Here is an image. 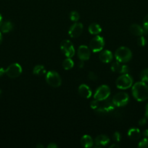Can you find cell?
<instances>
[{
	"mask_svg": "<svg viewBox=\"0 0 148 148\" xmlns=\"http://www.w3.org/2000/svg\"><path fill=\"white\" fill-rule=\"evenodd\" d=\"M132 95L139 102L146 101L148 99V86L142 81L136 82L132 87Z\"/></svg>",
	"mask_w": 148,
	"mask_h": 148,
	"instance_id": "cell-1",
	"label": "cell"
},
{
	"mask_svg": "<svg viewBox=\"0 0 148 148\" xmlns=\"http://www.w3.org/2000/svg\"><path fill=\"white\" fill-rule=\"evenodd\" d=\"M115 56L118 62L120 63H126V62H129L131 59L132 53L129 48L122 46L116 50Z\"/></svg>",
	"mask_w": 148,
	"mask_h": 148,
	"instance_id": "cell-2",
	"label": "cell"
},
{
	"mask_svg": "<svg viewBox=\"0 0 148 148\" xmlns=\"http://www.w3.org/2000/svg\"><path fill=\"white\" fill-rule=\"evenodd\" d=\"M116 87L120 90H126L133 85V79L128 73L122 74L120 77H118L115 82Z\"/></svg>",
	"mask_w": 148,
	"mask_h": 148,
	"instance_id": "cell-3",
	"label": "cell"
},
{
	"mask_svg": "<svg viewBox=\"0 0 148 148\" xmlns=\"http://www.w3.org/2000/svg\"><path fill=\"white\" fill-rule=\"evenodd\" d=\"M46 81L48 85L53 88H58L61 85L62 79L59 74L55 71H49L46 73Z\"/></svg>",
	"mask_w": 148,
	"mask_h": 148,
	"instance_id": "cell-4",
	"label": "cell"
},
{
	"mask_svg": "<svg viewBox=\"0 0 148 148\" xmlns=\"http://www.w3.org/2000/svg\"><path fill=\"white\" fill-rule=\"evenodd\" d=\"M110 95V89L107 85H103L99 87L94 93V99L100 101H106Z\"/></svg>",
	"mask_w": 148,
	"mask_h": 148,
	"instance_id": "cell-5",
	"label": "cell"
},
{
	"mask_svg": "<svg viewBox=\"0 0 148 148\" xmlns=\"http://www.w3.org/2000/svg\"><path fill=\"white\" fill-rule=\"evenodd\" d=\"M129 101V96L126 92H120L114 95L112 102L113 105L117 107H122L126 106Z\"/></svg>",
	"mask_w": 148,
	"mask_h": 148,
	"instance_id": "cell-6",
	"label": "cell"
},
{
	"mask_svg": "<svg viewBox=\"0 0 148 148\" xmlns=\"http://www.w3.org/2000/svg\"><path fill=\"white\" fill-rule=\"evenodd\" d=\"M104 46V40L102 36H97L91 39L90 41L89 47L90 50L93 51L94 53L101 51L103 49Z\"/></svg>",
	"mask_w": 148,
	"mask_h": 148,
	"instance_id": "cell-7",
	"label": "cell"
},
{
	"mask_svg": "<svg viewBox=\"0 0 148 148\" xmlns=\"http://www.w3.org/2000/svg\"><path fill=\"white\" fill-rule=\"evenodd\" d=\"M60 49L66 57L72 58L75 54V49L69 40H64L60 43Z\"/></svg>",
	"mask_w": 148,
	"mask_h": 148,
	"instance_id": "cell-8",
	"label": "cell"
},
{
	"mask_svg": "<svg viewBox=\"0 0 148 148\" xmlns=\"http://www.w3.org/2000/svg\"><path fill=\"white\" fill-rule=\"evenodd\" d=\"M22 71L23 69H22L21 66L19 64L14 63L10 64L7 68V69H5V74L10 78L14 79L21 75Z\"/></svg>",
	"mask_w": 148,
	"mask_h": 148,
	"instance_id": "cell-9",
	"label": "cell"
},
{
	"mask_svg": "<svg viewBox=\"0 0 148 148\" xmlns=\"http://www.w3.org/2000/svg\"><path fill=\"white\" fill-rule=\"evenodd\" d=\"M83 25L81 23H75L70 27L68 34L71 38H78L81 35L83 32Z\"/></svg>",
	"mask_w": 148,
	"mask_h": 148,
	"instance_id": "cell-10",
	"label": "cell"
},
{
	"mask_svg": "<svg viewBox=\"0 0 148 148\" xmlns=\"http://www.w3.org/2000/svg\"><path fill=\"white\" fill-rule=\"evenodd\" d=\"M91 55V51L86 46H80L78 49V56L81 60L86 61L89 59Z\"/></svg>",
	"mask_w": 148,
	"mask_h": 148,
	"instance_id": "cell-11",
	"label": "cell"
},
{
	"mask_svg": "<svg viewBox=\"0 0 148 148\" xmlns=\"http://www.w3.org/2000/svg\"><path fill=\"white\" fill-rule=\"evenodd\" d=\"M111 70L114 72H118L120 74H126L129 72V66L125 64H122L120 62H113L111 65Z\"/></svg>",
	"mask_w": 148,
	"mask_h": 148,
	"instance_id": "cell-12",
	"label": "cell"
},
{
	"mask_svg": "<svg viewBox=\"0 0 148 148\" xmlns=\"http://www.w3.org/2000/svg\"><path fill=\"white\" fill-rule=\"evenodd\" d=\"M78 92L81 97L86 98V99L91 98V94H92L89 87L85 84H82L78 87Z\"/></svg>",
	"mask_w": 148,
	"mask_h": 148,
	"instance_id": "cell-13",
	"label": "cell"
},
{
	"mask_svg": "<svg viewBox=\"0 0 148 148\" xmlns=\"http://www.w3.org/2000/svg\"><path fill=\"white\" fill-rule=\"evenodd\" d=\"M99 57H100V61L103 63H109L113 60V55L110 51L104 50L101 51Z\"/></svg>",
	"mask_w": 148,
	"mask_h": 148,
	"instance_id": "cell-14",
	"label": "cell"
},
{
	"mask_svg": "<svg viewBox=\"0 0 148 148\" xmlns=\"http://www.w3.org/2000/svg\"><path fill=\"white\" fill-rule=\"evenodd\" d=\"M109 143H110V139L104 134H100L97 136L94 140V143L97 146H105Z\"/></svg>",
	"mask_w": 148,
	"mask_h": 148,
	"instance_id": "cell-15",
	"label": "cell"
},
{
	"mask_svg": "<svg viewBox=\"0 0 148 148\" xmlns=\"http://www.w3.org/2000/svg\"><path fill=\"white\" fill-rule=\"evenodd\" d=\"M131 33L133 34V36H141L144 35V30L143 27H141L139 25L137 24H133L130 26L129 28Z\"/></svg>",
	"mask_w": 148,
	"mask_h": 148,
	"instance_id": "cell-16",
	"label": "cell"
},
{
	"mask_svg": "<svg viewBox=\"0 0 148 148\" xmlns=\"http://www.w3.org/2000/svg\"><path fill=\"white\" fill-rule=\"evenodd\" d=\"M81 145L85 148L91 147L94 145V141H93L91 137L89 135H84L81 139Z\"/></svg>",
	"mask_w": 148,
	"mask_h": 148,
	"instance_id": "cell-17",
	"label": "cell"
},
{
	"mask_svg": "<svg viewBox=\"0 0 148 148\" xmlns=\"http://www.w3.org/2000/svg\"><path fill=\"white\" fill-rule=\"evenodd\" d=\"M128 136L130 139L133 140H137L140 138L141 132L139 129L131 128L128 132Z\"/></svg>",
	"mask_w": 148,
	"mask_h": 148,
	"instance_id": "cell-18",
	"label": "cell"
},
{
	"mask_svg": "<svg viewBox=\"0 0 148 148\" xmlns=\"http://www.w3.org/2000/svg\"><path fill=\"white\" fill-rule=\"evenodd\" d=\"M89 32L90 34L91 35H98L102 32V28L100 25L97 23H91L89 26Z\"/></svg>",
	"mask_w": 148,
	"mask_h": 148,
	"instance_id": "cell-19",
	"label": "cell"
},
{
	"mask_svg": "<svg viewBox=\"0 0 148 148\" xmlns=\"http://www.w3.org/2000/svg\"><path fill=\"white\" fill-rule=\"evenodd\" d=\"M0 27H1V30L2 33H7L12 30L13 25L10 21H6L4 23H1Z\"/></svg>",
	"mask_w": 148,
	"mask_h": 148,
	"instance_id": "cell-20",
	"label": "cell"
},
{
	"mask_svg": "<svg viewBox=\"0 0 148 148\" xmlns=\"http://www.w3.org/2000/svg\"><path fill=\"white\" fill-rule=\"evenodd\" d=\"M33 73L36 75H44L46 73V69H45L44 66L43 65H41V64H38L36 66H34L33 69Z\"/></svg>",
	"mask_w": 148,
	"mask_h": 148,
	"instance_id": "cell-21",
	"label": "cell"
},
{
	"mask_svg": "<svg viewBox=\"0 0 148 148\" xmlns=\"http://www.w3.org/2000/svg\"><path fill=\"white\" fill-rule=\"evenodd\" d=\"M74 66V62L71 59V58L67 57V59H65V60L62 62V67L64 68V69L65 70H69L71 69Z\"/></svg>",
	"mask_w": 148,
	"mask_h": 148,
	"instance_id": "cell-22",
	"label": "cell"
},
{
	"mask_svg": "<svg viewBox=\"0 0 148 148\" xmlns=\"http://www.w3.org/2000/svg\"><path fill=\"white\" fill-rule=\"evenodd\" d=\"M140 79L142 82H148V69H145L141 72Z\"/></svg>",
	"mask_w": 148,
	"mask_h": 148,
	"instance_id": "cell-23",
	"label": "cell"
},
{
	"mask_svg": "<svg viewBox=\"0 0 148 148\" xmlns=\"http://www.w3.org/2000/svg\"><path fill=\"white\" fill-rule=\"evenodd\" d=\"M70 19H71V21L73 22H77L80 18V15L78 14V12L76 11H72L69 14Z\"/></svg>",
	"mask_w": 148,
	"mask_h": 148,
	"instance_id": "cell-24",
	"label": "cell"
},
{
	"mask_svg": "<svg viewBox=\"0 0 148 148\" xmlns=\"http://www.w3.org/2000/svg\"><path fill=\"white\" fill-rule=\"evenodd\" d=\"M138 147L139 148H148V139L147 137H145L143 140L139 142L138 145Z\"/></svg>",
	"mask_w": 148,
	"mask_h": 148,
	"instance_id": "cell-25",
	"label": "cell"
},
{
	"mask_svg": "<svg viewBox=\"0 0 148 148\" xmlns=\"http://www.w3.org/2000/svg\"><path fill=\"white\" fill-rule=\"evenodd\" d=\"M143 30L144 34H146L148 33V14L144 18L143 20Z\"/></svg>",
	"mask_w": 148,
	"mask_h": 148,
	"instance_id": "cell-26",
	"label": "cell"
},
{
	"mask_svg": "<svg viewBox=\"0 0 148 148\" xmlns=\"http://www.w3.org/2000/svg\"><path fill=\"white\" fill-rule=\"evenodd\" d=\"M146 43H147V40L146 39H145V38L142 36H139V38L137 40V44L139 45V46H141V47H143V46H145Z\"/></svg>",
	"mask_w": 148,
	"mask_h": 148,
	"instance_id": "cell-27",
	"label": "cell"
},
{
	"mask_svg": "<svg viewBox=\"0 0 148 148\" xmlns=\"http://www.w3.org/2000/svg\"><path fill=\"white\" fill-rule=\"evenodd\" d=\"M100 101H97V100L94 99V101H91V108H92V109H94V110H97L99 108V107H100Z\"/></svg>",
	"mask_w": 148,
	"mask_h": 148,
	"instance_id": "cell-28",
	"label": "cell"
},
{
	"mask_svg": "<svg viewBox=\"0 0 148 148\" xmlns=\"http://www.w3.org/2000/svg\"><path fill=\"white\" fill-rule=\"evenodd\" d=\"M113 138L115 141L117 142V143H119V142L120 141V140H121V135H120V134L118 132H115L113 134Z\"/></svg>",
	"mask_w": 148,
	"mask_h": 148,
	"instance_id": "cell-29",
	"label": "cell"
},
{
	"mask_svg": "<svg viewBox=\"0 0 148 148\" xmlns=\"http://www.w3.org/2000/svg\"><path fill=\"white\" fill-rule=\"evenodd\" d=\"M88 77H89V79H91V80H93V81H95L98 79V76H97V75L93 72H89Z\"/></svg>",
	"mask_w": 148,
	"mask_h": 148,
	"instance_id": "cell-30",
	"label": "cell"
},
{
	"mask_svg": "<svg viewBox=\"0 0 148 148\" xmlns=\"http://www.w3.org/2000/svg\"><path fill=\"white\" fill-rule=\"evenodd\" d=\"M146 123H147V119L146 118L141 119L139 121V126H144L146 124Z\"/></svg>",
	"mask_w": 148,
	"mask_h": 148,
	"instance_id": "cell-31",
	"label": "cell"
},
{
	"mask_svg": "<svg viewBox=\"0 0 148 148\" xmlns=\"http://www.w3.org/2000/svg\"><path fill=\"white\" fill-rule=\"evenodd\" d=\"M57 147H58L57 145L55 144V143H50V144H49L47 145V148H57Z\"/></svg>",
	"mask_w": 148,
	"mask_h": 148,
	"instance_id": "cell-32",
	"label": "cell"
},
{
	"mask_svg": "<svg viewBox=\"0 0 148 148\" xmlns=\"http://www.w3.org/2000/svg\"><path fill=\"white\" fill-rule=\"evenodd\" d=\"M4 74H5V69H3L2 67H0V77L2 76Z\"/></svg>",
	"mask_w": 148,
	"mask_h": 148,
	"instance_id": "cell-33",
	"label": "cell"
},
{
	"mask_svg": "<svg viewBox=\"0 0 148 148\" xmlns=\"http://www.w3.org/2000/svg\"><path fill=\"white\" fill-rule=\"evenodd\" d=\"M84 66V61H82L81 60V62H79V64H78V66H79V68H83Z\"/></svg>",
	"mask_w": 148,
	"mask_h": 148,
	"instance_id": "cell-34",
	"label": "cell"
},
{
	"mask_svg": "<svg viewBox=\"0 0 148 148\" xmlns=\"http://www.w3.org/2000/svg\"><path fill=\"white\" fill-rule=\"evenodd\" d=\"M142 134L145 137H148V130H145L142 133Z\"/></svg>",
	"mask_w": 148,
	"mask_h": 148,
	"instance_id": "cell-35",
	"label": "cell"
},
{
	"mask_svg": "<svg viewBox=\"0 0 148 148\" xmlns=\"http://www.w3.org/2000/svg\"><path fill=\"white\" fill-rule=\"evenodd\" d=\"M145 116L148 119V103L147 104L146 108H145Z\"/></svg>",
	"mask_w": 148,
	"mask_h": 148,
	"instance_id": "cell-36",
	"label": "cell"
},
{
	"mask_svg": "<svg viewBox=\"0 0 148 148\" xmlns=\"http://www.w3.org/2000/svg\"><path fill=\"white\" fill-rule=\"evenodd\" d=\"M113 147H117V148H118V147H119V146L118 145L113 144V145H110V148H113Z\"/></svg>",
	"mask_w": 148,
	"mask_h": 148,
	"instance_id": "cell-37",
	"label": "cell"
},
{
	"mask_svg": "<svg viewBox=\"0 0 148 148\" xmlns=\"http://www.w3.org/2000/svg\"><path fill=\"white\" fill-rule=\"evenodd\" d=\"M1 23H2V16L0 14V25H1Z\"/></svg>",
	"mask_w": 148,
	"mask_h": 148,
	"instance_id": "cell-38",
	"label": "cell"
},
{
	"mask_svg": "<svg viewBox=\"0 0 148 148\" xmlns=\"http://www.w3.org/2000/svg\"><path fill=\"white\" fill-rule=\"evenodd\" d=\"M1 42H2V36H1V33L0 32V44L1 43Z\"/></svg>",
	"mask_w": 148,
	"mask_h": 148,
	"instance_id": "cell-39",
	"label": "cell"
},
{
	"mask_svg": "<svg viewBox=\"0 0 148 148\" xmlns=\"http://www.w3.org/2000/svg\"><path fill=\"white\" fill-rule=\"evenodd\" d=\"M36 147H41V148H43L44 147V146L43 145H36Z\"/></svg>",
	"mask_w": 148,
	"mask_h": 148,
	"instance_id": "cell-40",
	"label": "cell"
},
{
	"mask_svg": "<svg viewBox=\"0 0 148 148\" xmlns=\"http://www.w3.org/2000/svg\"><path fill=\"white\" fill-rule=\"evenodd\" d=\"M1 91L0 90V98H1Z\"/></svg>",
	"mask_w": 148,
	"mask_h": 148,
	"instance_id": "cell-41",
	"label": "cell"
}]
</instances>
